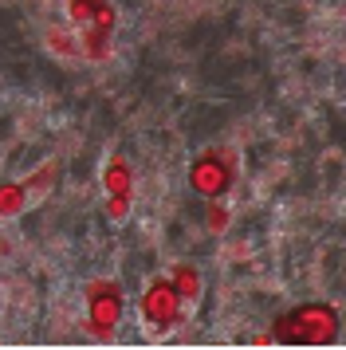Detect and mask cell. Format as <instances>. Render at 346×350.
I'll return each mask as SVG.
<instances>
[{
	"mask_svg": "<svg viewBox=\"0 0 346 350\" xmlns=\"http://www.w3.org/2000/svg\"><path fill=\"white\" fill-rule=\"evenodd\" d=\"M142 319L150 331H173L181 323V295L170 280H154L142 291Z\"/></svg>",
	"mask_w": 346,
	"mask_h": 350,
	"instance_id": "277c9868",
	"label": "cell"
},
{
	"mask_svg": "<svg viewBox=\"0 0 346 350\" xmlns=\"http://www.w3.org/2000/svg\"><path fill=\"white\" fill-rule=\"evenodd\" d=\"M94 8H98V0H67V20L75 28H87L94 16Z\"/></svg>",
	"mask_w": 346,
	"mask_h": 350,
	"instance_id": "30bf717a",
	"label": "cell"
},
{
	"mask_svg": "<svg viewBox=\"0 0 346 350\" xmlns=\"http://www.w3.org/2000/svg\"><path fill=\"white\" fill-rule=\"evenodd\" d=\"M83 299H87V331L94 338H110L126 307L118 280H91L83 287Z\"/></svg>",
	"mask_w": 346,
	"mask_h": 350,
	"instance_id": "3957f363",
	"label": "cell"
},
{
	"mask_svg": "<svg viewBox=\"0 0 346 350\" xmlns=\"http://www.w3.org/2000/svg\"><path fill=\"white\" fill-rule=\"evenodd\" d=\"M114 24H118V12H114V4L98 0V8H94V16H91V28H98L103 36H110V32H114Z\"/></svg>",
	"mask_w": 346,
	"mask_h": 350,
	"instance_id": "8fae6325",
	"label": "cell"
},
{
	"mask_svg": "<svg viewBox=\"0 0 346 350\" xmlns=\"http://www.w3.org/2000/svg\"><path fill=\"white\" fill-rule=\"evenodd\" d=\"M28 208V189L24 181H4L0 185V217H20Z\"/></svg>",
	"mask_w": 346,
	"mask_h": 350,
	"instance_id": "52a82bcc",
	"label": "cell"
},
{
	"mask_svg": "<svg viewBox=\"0 0 346 350\" xmlns=\"http://www.w3.org/2000/svg\"><path fill=\"white\" fill-rule=\"evenodd\" d=\"M47 48L55 51V55H63V59H75L79 55V36L71 40L67 28H47Z\"/></svg>",
	"mask_w": 346,
	"mask_h": 350,
	"instance_id": "9c48e42d",
	"label": "cell"
},
{
	"mask_svg": "<svg viewBox=\"0 0 346 350\" xmlns=\"http://www.w3.org/2000/svg\"><path fill=\"white\" fill-rule=\"evenodd\" d=\"M103 189H107V213L110 221H122L130 213V197H134V174H130V161L122 154L103 165Z\"/></svg>",
	"mask_w": 346,
	"mask_h": 350,
	"instance_id": "5b68a950",
	"label": "cell"
},
{
	"mask_svg": "<svg viewBox=\"0 0 346 350\" xmlns=\"http://www.w3.org/2000/svg\"><path fill=\"white\" fill-rule=\"evenodd\" d=\"M170 284L177 287L181 303H197V295H201V271L193 268V264H177L170 275Z\"/></svg>",
	"mask_w": 346,
	"mask_h": 350,
	"instance_id": "8992f818",
	"label": "cell"
},
{
	"mask_svg": "<svg viewBox=\"0 0 346 350\" xmlns=\"http://www.w3.org/2000/svg\"><path fill=\"white\" fill-rule=\"evenodd\" d=\"M338 338V307L330 303H299L276 319L267 331V342L283 347H330Z\"/></svg>",
	"mask_w": 346,
	"mask_h": 350,
	"instance_id": "6da1fadb",
	"label": "cell"
},
{
	"mask_svg": "<svg viewBox=\"0 0 346 350\" xmlns=\"http://www.w3.org/2000/svg\"><path fill=\"white\" fill-rule=\"evenodd\" d=\"M228 228V208L220 201H209V232H224Z\"/></svg>",
	"mask_w": 346,
	"mask_h": 350,
	"instance_id": "7c38bea8",
	"label": "cell"
},
{
	"mask_svg": "<svg viewBox=\"0 0 346 350\" xmlns=\"http://www.w3.org/2000/svg\"><path fill=\"white\" fill-rule=\"evenodd\" d=\"M79 55H87V59H107L110 55V36H103L98 28H79Z\"/></svg>",
	"mask_w": 346,
	"mask_h": 350,
	"instance_id": "ba28073f",
	"label": "cell"
},
{
	"mask_svg": "<svg viewBox=\"0 0 346 350\" xmlns=\"http://www.w3.org/2000/svg\"><path fill=\"white\" fill-rule=\"evenodd\" d=\"M236 181V154L232 150H204L189 165V185L204 201H220Z\"/></svg>",
	"mask_w": 346,
	"mask_h": 350,
	"instance_id": "7a4b0ae2",
	"label": "cell"
},
{
	"mask_svg": "<svg viewBox=\"0 0 346 350\" xmlns=\"http://www.w3.org/2000/svg\"><path fill=\"white\" fill-rule=\"evenodd\" d=\"M51 181H55V165H44V170H40L36 177H31V181H24V189H28V197H31L36 189H47Z\"/></svg>",
	"mask_w": 346,
	"mask_h": 350,
	"instance_id": "4fadbf2b",
	"label": "cell"
}]
</instances>
